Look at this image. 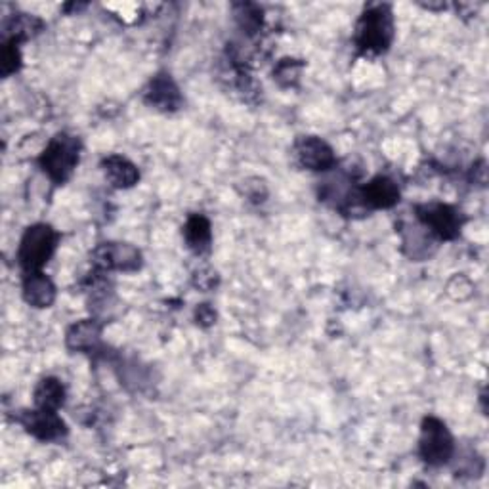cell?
Here are the masks:
<instances>
[{
  "instance_id": "cell-7",
  "label": "cell",
  "mask_w": 489,
  "mask_h": 489,
  "mask_svg": "<svg viewBox=\"0 0 489 489\" xmlns=\"http://www.w3.org/2000/svg\"><path fill=\"white\" fill-rule=\"evenodd\" d=\"M295 157L300 167L314 170V173H325L337 165V157L331 145L317 136H300L295 142Z\"/></svg>"
},
{
  "instance_id": "cell-10",
  "label": "cell",
  "mask_w": 489,
  "mask_h": 489,
  "mask_svg": "<svg viewBox=\"0 0 489 489\" xmlns=\"http://www.w3.org/2000/svg\"><path fill=\"white\" fill-rule=\"evenodd\" d=\"M360 200L369 208H392L400 203V188L388 176H375L360 188Z\"/></svg>"
},
{
  "instance_id": "cell-15",
  "label": "cell",
  "mask_w": 489,
  "mask_h": 489,
  "mask_svg": "<svg viewBox=\"0 0 489 489\" xmlns=\"http://www.w3.org/2000/svg\"><path fill=\"white\" fill-rule=\"evenodd\" d=\"M405 230H409V232L403 233V249L409 255V258H413V260L430 258L434 249H436V237L425 226H422L420 222H417V226H413V228L409 226Z\"/></svg>"
},
{
  "instance_id": "cell-22",
  "label": "cell",
  "mask_w": 489,
  "mask_h": 489,
  "mask_svg": "<svg viewBox=\"0 0 489 489\" xmlns=\"http://www.w3.org/2000/svg\"><path fill=\"white\" fill-rule=\"evenodd\" d=\"M243 195L253 203H264L268 197V188L260 178H249L243 182Z\"/></svg>"
},
{
  "instance_id": "cell-13",
  "label": "cell",
  "mask_w": 489,
  "mask_h": 489,
  "mask_svg": "<svg viewBox=\"0 0 489 489\" xmlns=\"http://www.w3.org/2000/svg\"><path fill=\"white\" fill-rule=\"evenodd\" d=\"M102 323L98 320H81L73 323L65 335V345L73 352H92L100 346Z\"/></svg>"
},
{
  "instance_id": "cell-21",
  "label": "cell",
  "mask_w": 489,
  "mask_h": 489,
  "mask_svg": "<svg viewBox=\"0 0 489 489\" xmlns=\"http://www.w3.org/2000/svg\"><path fill=\"white\" fill-rule=\"evenodd\" d=\"M472 290H474L472 283L467 280L465 275H459V273L455 277H452V280H449V283H447V293L455 300L470 298Z\"/></svg>"
},
{
  "instance_id": "cell-1",
  "label": "cell",
  "mask_w": 489,
  "mask_h": 489,
  "mask_svg": "<svg viewBox=\"0 0 489 489\" xmlns=\"http://www.w3.org/2000/svg\"><path fill=\"white\" fill-rule=\"evenodd\" d=\"M394 41V16L388 4H369L355 25V46L365 54H382Z\"/></svg>"
},
{
  "instance_id": "cell-5",
  "label": "cell",
  "mask_w": 489,
  "mask_h": 489,
  "mask_svg": "<svg viewBox=\"0 0 489 489\" xmlns=\"http://www.w3.org/2000/svg\"><path fill=\"white\" fill-rule=\"evenodd\" d=\"M415 218L436 237V240L442 241L457 240L462 228V216L459 210L445 203L417 205Z\"/></svg>"
},
{
  "instance_id": "cell-23",
  "label": "cell",
  "mask_w": 489,
  "mask_h": 489,
  "mask_svg": "<svg viewBox=\"0 0 489 489\" xmlns=\"http://www.w3.org/2000/svg\"><path fill=\"white\" fill-rule=\"evenodd\" d=\"M193 283L195 287H200L203 290H210L218 285V273L210 266H203L193 273Z\"/></svg>"
},
{
  "instance_id": "cell-17",
  "label": "cell",
  "mask_w": 489,
  "mask_h": 489,
  "mask_svg": "<svg viewBox=\"0 0 489 489\" xmlns=\"http://www.w3.org/2000/svg\"><path fill=\"white\" fill-rule=\"evenodd\" d=\"M33 400H35V407H38V409H46V412H58V409L65 403V388L61 385V380H58L54 377L43 379L35 387Z\"/></svg>"
},
{
  "instance_id": "cell-24",
  "label": "cell",
  "mask_w": 489,
  "mask_h": 489,
  "mask_svg": "<svg viewBox=\"0 0 489 489\" xmlns=\"http://www.w3.org/2000/svg\"><path fill=\"white\" fill-rule=\"evenodd\" d=\"M195 322L201 327H210L216 323V310L210 304H200L195 308Z\"/></svg>"
},
{
  "instance_id": "cell-16",
  "label": "cell",
  "mask_w": 489,
  "mask_h": 489,
  "mask_svg": "<svg viewBox=\"0 0 489 489\" xmlns=\"http://www.w3.org/2000/svg\"><path fill=\"white\" fill-rule=\"evenodd\" d=\"M45 29L43 20L31 14H14L4 23V41L8 43H23L29 41L35 35Z\"/></svg>"
},
{
  "instance_id": "cell-3",
  "label": "cell",
  "mask_w": 489,
  "mask_h": 489,
  "mask_svg": "<svg viewBox=\"0 0 489 489\" xmlns=\"http://www.w3.org/2000/svg\"><path fill=\"white\" fill-rule=\"evenodd\" d=\"M58 241L60 233L48 224H33L25 230L18 249V260L23 272H41V268L54 255Z\"/></svg>"
},
{
  "instance_id": "cell-2",
  "label": "cell",
  "mask_w": 489,
  "mask_h": 489,
  "mask_svg": "<svg viewBox=\"0 0 489 489\" xmlns=\"http://www.w3.org/2000/svg\"><path fill=\"white\" fill-rule=\"evenodd\" d=\"M78 157H81V142L71 134L60 132L54 138H50L46 148L38 155V165L52 182L65 183L73 176Z\"/></svg>"
},
{
  "instance_id": "cell-25",
  "label": "cell",
  "mask_w": 489,
  "mask_h": 489,
  "mask_svg": "<svg viewBox=\"0 0 489 489\" xmlns=\"http://www.w3.org/2000/svg\"><path fill=\"white\" fill-rule=\"evenodd\" d=\"M470 180L474 183H480V186H485L487 182V168H485V161H478L476 165H472L470 170Z\"/></svg>"
},
{
  "instance_id": "cell-19",
  "label": "cell",
  "mask_w": 489,
  "mask_h": 489,
  "mask_svg": "<svg viewBox=\"0 0 489 489\" xmlns=\"http://www.w3.org/2000/svg\"><path fill=\"white\" fill-rule=\"evenodd\" d=\"M304 69V63L295 58H283L277 61L273 68V78L283 88H293L300 81V73Z\"/></svg>"
},
{
  "instance_id": "cell-9",
  "label": "cell",
  "mask_w": 489,
  "mask_h": 489,
  "mask_svg": "<svg viewBox=\"0 0 489 489\" xmlns=\"http://www.w3.org/2000/svg\"><path fill=\"white\" fill-rule=\"evenodd\" d=\"M23 428L41 442H56L68 434V427L58 417L56 412H46V409H33V412H23L20 417Z\"/></svg>"
},
{
  "instance_id": "cell-14",
  "label": "cell",
  "mask_w": 489,
  "mask_h": 489,
  "mask_svg": "<svg viewBox=\"0 0 489 489\" xmlns=\"http://www.w3.org/2000/svg\"><path fill=\"white\" fill-rule=\"evenodd\" d=\"M183 240H186L193 253H205L210 247V241H213L210 220L205 215H192L186 224H183Z\"/></svg>"
},
{
  "instance_id": "cell-20",
  "label": "cell",
  "mask_w": 489,
  "mask_h": 489,
  "mask_svg": "<svg viewBox=\"0 0 489 489\" xmlns=\"http://www.w3.org/2000/svg\"><path fill=\"white\" fill-rule=\"evenodd\" d=\"M20 68H21L20 45L3 41V52H0V71H3V77L14 75Z\"/></svg>"
},
{
  "instance_id": "cell-6",
  "label": "cell",
  "mask_w": 489,
  "mask_h": 489,
  "mask_svg": "<svg viewBox=\"0 0 489 489\" xmlns=\"http://www.w3.org/2000/svg\"><path fill=\"white\" fill-rule=\"evenodd\" d=\"M92 264L100 272H136L142 266V253L130 243H102L92 253Z\"/></svg>"
},
{
  "instance_id": "cell-18",
  "label": "cell",
  "mask_w": 489,
  "mask_h": 489,
  "mask_svg": "<svg viewBox=\"0 0 489 489\" xmlns=\"http://www.w3.org/2000/svg\"><path fill=\"white\" fill-rule=\"evenodd\" d=\"M233 16L237 25H240V29L249 37H255L262 29L264 16H262V8L258 4H253V3L233 4Z\"/></svg>"
},
{
  "instance_id": "cell-12",
  "label": "cell",
  "mask_w": 489,
  "mask_h": 489,
  "mask_svg": "<svg viewBox=\"0 0 489 489\" xmlns=\"http://www.w3.org/2000/svg\"><path fill=\"white\" fill-rule=\"evenodd\" d=\"M23 298L33 308H50L56 300V285L43 272L25 273Z\"/></svg>"
},
{
  "instance_id": "cell-4",
  "label": "cell",
  "mask_w": 489,
  "mask_h": 489,
  "mask_svg": "<svg viewBox=\"0 0 489 489\" xmlns=\"http://www.w3.org/2000/svg\"><path fill=\"white\" fill-rule=\"evenodd\" d=\"M419 455L430 467H444L453 459L455 440L444 420L436 417H427L422 420Z\"/></svg>"
},
{
  "instance_id": "cell-8",
  "label": "cell",
  "mask_w": 489,
  "mask_h": 489,
  "mask_svg": "<svg viewBox=\"0 0 489 489\" xmlns=\"http://www.w3.org/2000/svg\"><path fill=\"white\" fill-rule=\"evenodd\" d=\"M143 100L151 108L163 113L178 111L183 103L180 88L168 73H157L143 90Z\"/></svg>"
},
{
  "instance_id": "cell-11",
  "label": "cell",
  "mask_w": 489,
  "mask_h": 489,
  "mask_svg": "<svg viewBox=\"0 0 489 489\" xmlns=\"http://www.w3.org/2000/svg\"><path fill=\"white\" fill-rule=\"evenodd\" d=\"M102 173L105 180L110 182V186L117 190H128L132 186H136L140 180L138 167L123 155L105 157L102 161Z\"/></svg>"
}]
</instances>
